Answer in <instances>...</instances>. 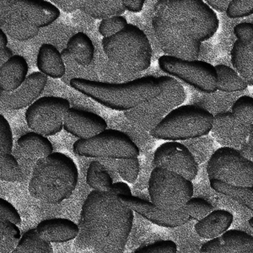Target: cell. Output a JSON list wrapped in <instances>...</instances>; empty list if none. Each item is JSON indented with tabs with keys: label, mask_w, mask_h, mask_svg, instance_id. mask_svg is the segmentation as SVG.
Wrapping results in <instances>:
<instances>
[{
	"label": "cell",
	"mask_w": 253,
	"mask_h": 253,
	"mask_svg": "<svg viewBox=\"0 0 253 253\" xmlns=\"http://www.w3.org/2000/svg\"><path fill=\"white\" fill-rule=\"evenodd\" d=\"M239 152L242 154V156H245L246 158H253V128H252V132H251L250 137L248 138L247 144L242 147L241 150H239ZM250 160V159H249Z\"/></svg>",
	"instance_id": "48"
},
{
	"label": "cell",
	"mask_w": 253,
	"mask_h": 253,
	"mask_svg": "<svg viewBox=\"0 0 253 253\" xmlns=\"http://www.w3.org/2000/svg\"><path fill=\"white\" fill-rule=\"evenodd\" d=\"M78 180L79 170L75 161L63 153L53 152L36 162L28 191L37 200L58 205L73 195Z\"/></svg>",
	"instance_id": "3"
},
{
	"label": "cell",
	"mask_w": 253,
	"mask_h": 253,
	"mask_svg": "<svg viewBox=\"0 0 253 253\" xmlns=\"http://www.w3.org/2000/svg\"><path fill=\"white\" fill-rule=\"evenodd\" d=\"M191 219L201 220L213 211V205L200 198H192L186 204Z\"/></svg>",
	"instance_id": "38"
},
{
	"label": "cell",
	"mask_w": 253,
	"mask_h": 253,
	"mask_svg": "<svg viewBox=\"0 0 253 253\" xmlns=\"http://www.w3.org/2000/svg\"><path fill=\"white\" fill-rule=\"evenodd\" d=\"M111 192L118 196H126V197L132 196L129 186L123 181H118V182L113 183Z\"/></svg>",
	"instance_id": "46"
},
{
	"label": "cell",
	"mask_w": 253,
	"mask_h": 253,
	"mask_svg": "<svg viewBox=\"0 0 253 253\" xmlns=\"http://www.w3.org/2000/svg\"><path fill=\"white\" fill-rule=\"evenodd\" d=\"M237 40L253 54V23H240L234 28Z\"/></svg>",
	"instance_id": "41"
},
{
	"label": "cell",
	"mask_w": 253,
	"mask_h": 253,
	"mask_svg": "<svg viewBox=\"0 0 253 253\" xmlns=\"http://www.w3.org/2000/svg\"><path fill=\"white\" fill-rule=\"evenodd\" d=\"M13 135L0 132V181L15 182L22 177V170L12 156Z\"/></svg>",
	"instance_id": "25"
},
{
	"label": "cell",
	"mask_w": 253,
	"mask_h": 253,
	"mask_svg": "<svg viewBox=\"0 0 253 253\" xmlns=\"http://www.w3.org/2000/svg\"><path fill=\"white\" fill-rule=\"evenodd\" d=\"M252 128L253 124L239 121L231 112H220L213 116L211 132L220 145L239 151L247 144Z\"/></svg>",
	"instance_id": "16"
},
{
	"label": "cell",
	"mask_w": 253,
	"mask_h": 253,
	"mask_svg": "<svg viewBox=\"0 0 253 253\" xmlns=\"http://www.w3.org/2000/svg\"><path fill=\"white\" fill-rule=\"evenodd\" d=\"M133 211L112 192L92 191L81 209L76 250L124 253L132 230Z\"/></svg>",
	"instance_id": "1"
},
{
	"label": "cell",
	"mask_w": 253,
	"mask_h": 253,
	"mask_svg": "<svg viewBox=\"0 0 253 253\" xmlns=\"http://www.w3.org/2000/svg\"><path fill=\"white\" fill-rule=\"evenodd\" d=\"M153 163L156 167L176 173L190 181H193L199 172L195 157L178 142H167L159 146L154 154Z\"/></svg>",
	"instance_id": "14"
},
{
	"label": "cell",
	"mask_w": 253,
	"mask_h": 253,
	"mask_svg": "<svg viewBox=\"0 0 253 253\" xmlns=\"http://www.w3.org/2000/svg\"><path fill=\"white\" fill-rule=\"evenodd\" d=\"M11 253H54L52 245L41 238L36 229H31L21 236L16 248Z\"/></svg>",
	"instance_id": "34"
},
{
	"label": "cell",
	"mask_w": 253,
	"mask_h": 253,
	"mask_svg": "<svg viewBox=\"0 0 253 253\" xmlns=\"http://www.w3.org/2000/svg\"><path fill=\"white\" fill-rule=\"evenodd\" d=\"M231 113L239 121L253 124V97L243 95L238 98L231 107Z\"/></svg>",
	"instance_id": "36"
},
{
	"label": "cell",
	"mask_w": 253,
	"mask_h": 253,
	"mask_svg": "<svg viewBox=\"0 0 253 253\" xmlns=\"http://www.w3.org/2000/svg\"><path fill=\"white\" fill-rule=\"evenodd\" d=\"M248 223H249V224H250L251 227L253 228V217H252V218L249 219Z\"/></svg>",
	"instance_id": "51"
},
{
	"label": "cell",
	"mask_w": 253,
	"mask_h": 253,
	"mask_svg": "<svg viewBox=\"0 0 253 253\" xmlns=\"http://www.w3.org/2000/svg\"><path fill=\"white\" fill-rule=\"evenodd\" d=\"M158 81L162 87L161 95L127 112L129 120L140 125L149 124L153 119L155 121L156 118L167 116L184 102L187 95L178 81L170 76H161Z\"/></svg>",
	"instance_id": "12"
},
{
	"label": "cell",
	"mask_w": 253,
	"mask_h": 253,
	"mask_svg": "<svg viewBox=\"0 0 253 253\" xmlns=\"http://www.w3.org/2000/svg\"><path fill=\"white\" fill-rule=\"evenodd\" d=\"M28 70L26 58L14 55L0 67V91L9 93L17 89L27 78Z\"/></svg>",
	"instance_id": "23"
},
{
	"label": "cell",
	"mask_w": 253,
	"mask_h": 253,
	"mask_svg": "<svg viewBox=\"0 0 253 253\" xmlns=\"http://www.w3.org/2000/svg\"><path fill=\"white\" fill-rule=\"evenodd\" d=\"M20 15L37 28L52 25L60 16V10L51 2L44 0H13Z\"/></svg>",
	"instance_id": "20"
},
{
	"label": "cell",
	"mask_w": 253,
	"mask_h": 253,
	"mask_svg": "<svg viewBox=\"0 0 253 253\" xmlns=\"http://www.w3.org/2000/svg\"><path fill=\"white\" fill-rule=\"evenodd\" d=\"M86 182L93 191L110 192L113 181L107 169L100 161H93L87 170Z\"/></svg>",
	"instance_id": "33"
},
{
	"label": "cell",
	"mask_w": 253,
	"mask_h": 253,
	"mask_svg": "<svg viewBox=\"0 0 253 253\" xmlns=\"http://www.w3.org/2000/svg\"><path fill=\"white\" fill-rule=\"evenodd\" d=\"M63 128L79 139H88L107 130V123L94 112L69 108L64 116Z\"/></svg>",
	"instance_id": "18"
},
{
	"label": "cell",
	"mask_w": 253,
	"mask_h": 253,
	"mask_svg": "<svg viewBox=\"0 0 253 253\" xmlns=\"http://www.w3.org/2000/svg\"><path fill=\"white\" fill-rule=\"evenodd\" d=\"M69 108L70 103L65 98H39L26 109V124L32 132L44 137L55 135L63 129L64 116Z\"/></svg>",
	"instance_id": "11"
},
{
	"label": "cell",
	"mask_w": 253,
	"mask_h": 253,
	"mask_svg": "<svg viewBox=\"0 0 253 253\" xmlns=\"http://www.w3.org/2000/svg\"><path fill=\"white\" fill-rule=\"evenodd\" d=\"M120 201L144 218L161 227H180L191 220L187 206L178 210L166 211L156 207L151 202L134 196H119Z\"/></svg>",
	"instance_id": "15"
},
{
	"label": "cell",
	"mask_w": 253,
	"mask_h": 253,
	"mask_svg": "<svg viewBox=\"0 0 253 253\" xmlns=\"http://www.w3.org/2000/svg\"><path fill=\"white\" fill-rule=\"evenodd\" d=\"M70 86L104 107L127 112L151 101L162 92L158 78L147 76L122 84L104 83L74 78Z\"/></svg>",
	"instance_id": "2"
},
{
	"label": "cell",
	"mask_w": 253,
	"mask_h": 253,
	"mask_svg": "<svg viewBox=\"0 0 253 253\" xmlns=\"http://www.w3.org/2000/svg\"><path fill=\"white\" fill-rule=\"evenodd\" d=\"M214 68L217 73V90L230 93L242 91L248 88V84L235 69L224 64H218Z\"/></svg>",
	"instance_id": "32"
},
{
	"label": "cell",
	"mask_w": 253,
	"mask_h": 253,
	"mask_svg": "<svg viewBox=\"0 0 253 253\" xmlns=\"http://www.w3.org/2000/svg\"><path fill=\"white\" fill-rule=\"evenodd\" d=\"M102 47L112 63L126 72H142L151 63L152 47L147 35L138 26L127 24L110 38H103Z\"/></svg>",
	"instance_id": "5"
},
{
	"label": "cell",
	"mask_w": 253,
	"mask_h": 253,
	"mask_svg": "<svg viewBox=\"0 0 253 253\" xmlns=\"http://www.w3.org/2000/svg\"><path fill=\"white\" fill-rule=\"evenodd\" d=\"M152 26L162 51L167 56L183 60H197L201 42L188 38L156 15L152 18Z\"/></svg>",
	"instance_id": "13"
},
{
	"label": "cell",
	"mask_w": 253,
	"mask_h": 253,
	"mask_svg": "<svg viewBox=\"0 0 253 253\" xmlns=\"http://www.w3.org/2000/svg\"><path fill=\"white\" fill-rule=\"evenodd\" d=\"M231 63L234 69L248 85L253 86V54L238 40L233 44Z\"/></svg>",
	"instance_id": "30"
},
{
	"label": "cell",
	"mask_w": 253,
	"mask_h": 253,
	"mask_svg": "<svg viewBox=\"0 0 253 253\" xmlns=\"http://www.w3.org/2000/svg\"><path fill=\"white\" fill-rule=\"evenodd\" d=\"M148 189L153 205L166 211L184 207L194 192L192 181L159 167L151 171Z\"/></svg>",
	"instance_id": "7"
},
{
	"label": "cell",
	"mask_w": 253,
	"mask_h": 253,
	"mask_svg": "<svg viewBox=\"0 0 253 253\" xmlns=\"http://www.w3.org/2000/svg\"><path fill=\"white\" fill-rule=\"evenodd\" d=\"M226 14L229 18H243L253 15V0H232L228 6Z\"/></svg>",
	"instance_id": "40"
},
{
	"label": "cell",
	"mask_w": 253,
	"mask_h": 253,
	"mask_svg": "<svg viewBox=\"0 0 253 253\" xmlns=\"http://www.w3.org/2000/svg\"><path fill=\"white\" fill-rule=\"evenodd\" d=\"M20 230L8 219H0V253H11L20 242Z\"/></svg>",
	"instance_id": "35"
},
{
	"label": "cell",
	"mask_w": 253,
	"mask_h": 253,
	"mask_svg": "<svg viewBox=\"0 0 253 253\" xmlns=\"http://www.w3.org/2000/svg\"><path fill=\"white\" fill-rule=\"evenodd\" d=\"M37 66L39 72L52 79L62 78L66 73L62 54L52 44L44 43L40 46Z\"/></svg>",
	"instance_id": "26"
},
{
	"label": "cell",
	"mask_w": 253,
	"mask_h": 253,
	"mask_svg": "<svg viewBox=\"0 0 253 253\" xmlns=\"http://www.w3.org/2000/svg\"><path fill=\"white\" fill-rule=\"evenodd\" d=\"M210 187L217 193L248 208L253 212V187H238L218 180H210Z\"/></svg>",
	"instance_id": "31"
},
{
	"label": "cell",
	"mask_w": 253,
	"mask_h": 253,
	"mask_svg": "<svg viewBox=\"0 0 253 253\" xmlns=\"http://www.w3.org/2000/svg\"><path fill=\"white\" fill-rule=\"evenodd\" d=\"M127 25L126 19L122 15L113 16L101 20L99 26V32L103 38H110L124 29Z\"/></svg>",
	"instance_id": "39"
},
{
	"label": "cell",
	"mask_w": 253,
	"mask_h": 253,
	"mask_svg": "<svg viewBox=\"0 0 253 253\" xmlns=\"http://www.w3.org/2000/svg\"><path fill=\"white\" fill-rule=\"evenodd\" d=\"M13 56L14 54L11 49L9 48L8 46L0 48V67L4 64Z\"/></svg>",
	"instance_id": "49"
},
{
	"label": "cell",
	"mask_w": 253,
	"mask_h": 253,
	"mask_svg": "<svg viewBox=\"0 0 253 253\" xmlns=\"http://www.w3.org/2000/svg\"><path fill=\"white\" fill-rule=\"evenodd\" d=\"M18 146L24 156L36 162L53 153V147L48 138L37 132H27L20 137Z\"/></svg>",
	"instance_id": "27"
},
{
	"label": "cell",
	"mask_w": 253,
	"mask_h": 253,
	"mask_svg": "<svg viewBox=\"0 0 253 253\" xmlns=\"http://www.w3.org/2000/svg\"><path fill=\"white\" fill-rule=\"evenodd\" d=\"M158 64L163 72L181 80L199 91L206 94L217 91V73L210 63L183 60L164 55L159 58Z\"/></svg>",
	"instance_id": "10"
},
{
	"label": "cell",
	"mask_w": 253,
	"mask_h": 253,
	"mask_svg": "<svg viewBox=\"0 0 253 253\" xmlns=\"http://www.w3.org/2000/svg\"><path fill=\"white\" fill-rule=\"evenodd\" d=\"M233 220V214L227 210H213L212 213L198 221L194 229L199 237L213 240L226 232Z\"/></svg>",
	"instance_id": "24"
},
{
	"label": "cell",
	"mask_w": 253,
	"mask_h": 253,
	"mask_svg": "<svg viewBox=\"0 0 253 253\" xmlns=\"http://www.w3.org/2000/svg\"><path fill=\"white\" fill-rule=\"evenodd\" d=\"M52 3L58 9H61L65 13H73L80 9L81 1H65V0H52Z\"/></svg>",
	"instance_id": "44"
},
{
	"label": "cell",
	"mask_w": 253,
	"mask_h": 253,
	"mask_svg": "<svg viewBox=\"0 0 253 253\" xmlns=\"http://www.w3.org/2000/svg\"><path fill=\"white\" fill-rule=\"evenodd\" d=\"M47 82V76L41 72H33L17 89L12 92L0 91V102L10 110L29 107L38 100Z\"/></svg>",
	"instance_id": "17"
},
{
	"label": "cell",
	"mask_w": 253,
	"mask_h": 253,
	"mask_svg": "<svg viewBox=\"0 0 253 253\" xmlns=\"http://www.w3.org/2000/svg\"><path fill=\"white\" fill-rule=\"evenodd\" d=\"M177 246L172 241H161L140 248L132 253H176Z\"/></svg>",
	"instance_id": "42"
},
{
	"label": "cell",
	"mask_w": 253,
	"mask_h": 253,
	"mask_svg": "<svg viewBox=\"0 0 253 253\" xmlns=\"http://www.w3.org/2000/svg\"><path fill=\"white\" fill-rule=\"evenodd\" d=\"M253 253V251H251V252H248V253Z\"/></svg>",
	"instance_id": "52"
},
{
	"label": "cell",
	"mask_w": 253,
	"mask_h": 253,
	"mask_svg": "<svg viewBox=\"0 0 253 253\" xmlns=\"http://www.w3.org/2000/svg\"><path fill=\"white\" fill-rule=\"evenodd\" d=\"M208 177L238 187H253V161L238 150L221 147L208 161Z\"/></svg>",
	"instance_id": "9"
},
{
	"label": "cell",
	"mask_w": 253,
	"mask_h": 253,
	"mask_svg": "<svg viewBox=\"0 0 253 253\" xmlns=\"http://www.w3.org/2000/svg\"><path fill=\"white\" fill-rule=\"evenodd\" d=\"M213 115L208 110L184 105L172 110L150 130L153 138L181 141L208 135L213 127Z\"/></svg>",
	"instance_id": "6"
},
{
	"label": "cell",
	"mask_w": 253,
	"mask_h": 253,
	"mask_svg": "<svg viewBox=\"0 0 253 253\" xmlns=\"http://www.w3.org/2000/svg\"><path fill=\"white\" fill-rule=\"evenodd\" d=\"M65 50L81 67L89 66L94 59L95 46L91 39L84 32H78L69 38Z\"/></svg>",
	"instance_id": "28"
},
{
	"label": "cell",
	"mask_w": 253,
	"mask_h": 253,
	"mask_svg": "<svg viewBox=\"0 0 253 253\" xmlns=\"http://www.w3.org/2000/svg\"><path fill=\"white\" fill-rule=\"evenodd\" d=\"M116 168L124 181L134 183L140 171V164L138 158L131 160H116Z\"/></svg>",
	"instance_id": "37"
},
{
	"label": "cell",
	"mask_w": 253,
	"mask_h": 253,
	"mask_svg": "<svg viewBox=\"0 0 253 253\" xmlns=\"http://www.w3.org/2000/svg\"><path fill=\"white\" fill-rule=\"evenodd\" d=\"M8 44V38L5 33L3 32V30L0 28V48L6 47Z\"/></svg>",
	"instance_id": "50"
},
{
	"label": "cell",
	"mask_w": 253,
	"mask_h": 253,
	"mask_svg": "<svg viewBox=\"0 0 253 253\" xmlns=\"http://www.w3.org/2000/svg\"><path fill=\"white\" fill-rule=\"evenodd\" d=\"M0 28L6 36L18 42L36 38L40 32L20 15L13 0H0Z\"/></svg>",
	"instance_id": "19"
},
{
	"label": "cell",
	"mask_w": 253,
	"mask_h": 253,
	"mask_svg": "<svg viewBox=\"0 0 253 253\" xmlns=\"http://www.w3.org/2000/svg\"><path fill=\"white\" fill-rule=\"evenodd\" d=\"M77 156L87 158L131 160L140 151L129 136L119 130L107 129L88 139H78L73 145Z\"/></svg>",
	"instance_id": "8"
},
{
	"label": "cell",
	"mask_w": 253,
	"mask_h": 253,
	"mask_svg": "<svg viewBox=\"0 0 253 253\" xmlns=\"http://www.w3.org/2000/svg\"><path fill=\"white\" fill-rule=\"evenodd\" d=\"M253 251V236L238 230H228L200 248L201 253H246Z\"/></svg>",
	"instance_id": "21"
},
{
	"label": "cell",
	"mask_w": 253,
	"mask_h": 253,
	"mask_svg": "<svg viewBox=\"0 0 253 253\" xmlns=\"http://www.w3.org/2000/svg\"><path fill=\"white\" fill-rule=\"evenodd\" d=\"M154 12L155 15L201 43L213 38L219 27L215 12L203 0H160L154 6Z\"/></svg>",
	"instance_id": "4"
},
{
	"label": "cell",
	"mask_w": 253,
	"mask_h": 253,
	"mask_svg": "<svg viewBox=\"0 0 253 253\" xmlns=\"http://www.w3.org/2000/svg\"><path fill=\"white\" fill-rule=\"evenodd\" d=\"M0 219H8L12 223L19 225L21 224V217L17 210L5 199L0 198Z\"/></svg>",
	"instance_id": "43"
},
{
	"label": "cell",
	"mask_w": 253,
	"mask_h": 253,
	"mask_svg": "<svg viewBox=\"0 0 253 253\" xmlns=\"http://www.w3.org/2000/svg\"><path fill=\"white\" fill-rule=\"evenodd\" d=\"M122 2L126 10L132 13H139L143 10L145 1L144 0H123Z\"/></svg>",
	"instance_id": "45"
},
{
	"label": "cell",
	"mask_w": 253,
	"mask_h": 253,
	"mask_svg": "<svg viewBox=\"0 0 253 253\" xmlns=\"http://www.w3.org/2000/svg\"><path fill=\"white\" fill-rule=\"evenodd\" d=\"M205 2L211 9H213L218 12H224L227 10L230 1L229 0H206Z\"/></svg>",
	"instance_id": "47"
},
{
	"label": "cell",
	"mask_w": 253,
	"mask_h": 253,
	"mask_svg": "<svg viewBox=\"0 0 253 253\" xmlns=\"http://www.w3.org/2000/svg\"><path fill=\"white\" fill-rule=\"evenodd\" d=\"M38 236L48 243H64L78 236L80 228L70 219L55 218L40 222L36 228Z\"/></svg>",
	"instance_id": "22"
},
{
	"label": "cell",
	"mask_w": 253,
	"mask_h": 253,
	"mask_svg": "<svg viewBox=\"0 0 253 253\" xmlns=\"http://www.w3.org/2000/svg\"><path fill=\"white\" fill-rule=\"evenodd\" d=\"M80 9L85 15L101 20L123 15L126 11L123 2L120 0L81 1Z\"/></svg>",
	"instance_id": "29"
}]
</instances>
